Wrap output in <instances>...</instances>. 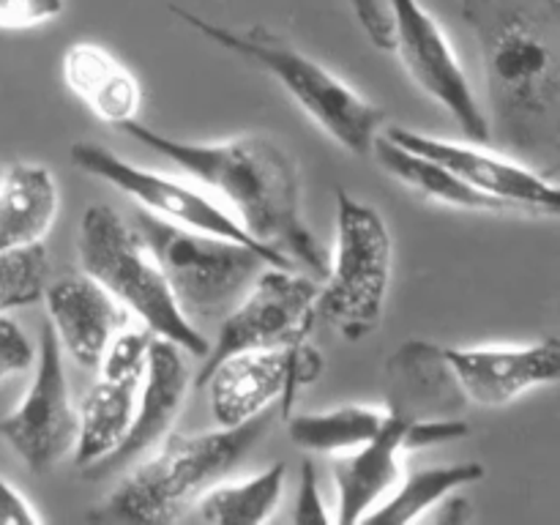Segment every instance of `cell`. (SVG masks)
Instances as JSON below:
<instances>
[{"label": "cell", "mask_w": 560, "mask_h": 525, "mask_svg": "<svg viewBox=\"0 0 560 525\" xmlns=\"http://www.w3.org/2000/svg\"><path fill=\"white\" fill-rule=\"evenodd\" d=\"M479 38L492 140L509 156L556 164L560 153V3L463 0Z\"/></svg>", "instance_id": "6da1fadb"}, {"label": "cell", "mask_w": 560, "mask_h": 525, "mask_svg": "<svg viewBox=\"0 0 560 525\" xmlns=\"http://www.w3.org/2000/svg\"><path fill=\"white\" fill-rule=\"evenodd\" d=\"M120 129L153 153H162L202 189L233 208L230 213L244 224L246 233L323 279L328 252L306 228L299 164L282 142L268 135H241L219 142L175 140L140 120H129Z\"/></svg>", "instance_id": "7a4b0ae2"}, {"label": "cell", "mask_w": 560, "mask_h": 525, "mask_svg": "<svg viewBox=\"0 0 560 525\" xmlns=\"http://www.w3.org/2000/svg\"><path fill=\"white\" fill-rule=\"evenodd\" d=\"M273 419L277 410L271 408L235 427L191 435L170 430L145 459L131 463L135 468L115 485L91 520L175 523L262 441Z\"/></svg>", "instance_id": "3957f363"}, {"label": "cell", "mask_w": 560, "mask_h": 525, "mask_svg": "<svg viewBox=\"0 0 560 525\" xmlns=\"http://www.w3.org/2000/svg\"><path fill=\"white\" fill-rule=\"evenodd\" d=\"M170 11L217 47L235 52L271 74L337 145H342L353 156H370L377 135L386 126V113L375 102L361 96L350 82L326 69L320 60L301 52L288 38L266 25L238 31V27L202 20L200 14L180 5H170Z\"/></svg>", "instance_id": "277c9868"}, {"label": "cell", "mask_w": 560, "mask_h": 525, "mask_svg": "<svg viewBox=\"0 0 560 525\" xmlns=\"http://www.w3.org/2000/svg\"><path fill=\"white\" fill-rule=\"evenodd\" d=\"M77 255L82 271L140 317L148 331L175 342L184 353L206 359L211 339L180 312L135 224L126 222L113 206L93 202L85 208L77 230Z\"/></svg>", "instance_id": "5b68a950"}, {"label": "cell", "mask_w": 560, "mask_h": 525, "mask_svg": "<svg viewBox=\"0 0 560 525\" xmlns=\"http://www.w3.org/2000/svg\"><path fill=\"white\" fill-rule=\"evenodd\" d=\"M135 230L162 268L175 304L195 326L222 320L262 266H271L255 246L180 228L142 208L135 211Z\"/></svg>", "instance_id": "8992f818"}, {"label": "cell", "mask_w": 560, "mask_h": 525, "mask_svg": "<svg viewBox=\"0 0 560 525\" xmlns=\"http://www.w3.org/2000/svg\"><path fill=\"white\" fill-rule=\"evenodd\" d=\"M394 268V241L386 219L370 202L337 191L334 255L317 290V320L350 342L370 337L383 320Z\"/></svg>", "instance_id": "52a82bcc"}, {"label": "cell", "mask_w": 560, "mask_h": 525, "mask_svg": "<svg viewBox=\"0 0 560 525\" xmlns=\"http://www.w3.org/2000/svg\"><path fill=\"white\" fill-rule=\"evenodd\" d=\"M317 277L301 268L262 266L244 299L219 320L195 386L200 388L219 361L241 350H284L310 342L317 323Z\"/></svg>", "instance_id": "ba28073f"}, {"label": "cell", "mask_w": 560, "mask_h": 525, "mask_svg": "<svg viewBox=\"0 0 560 525\" xmlns=\"http://www.w3.org/2000/svg\"><path fill=\"white\" fill-rule=\"evenodd\" d=\"M69 159L77 170L104 180L113 189L124 191L142 211L153 213V217L167 219V222L180 224V228H191L200 230V233L222 235V238L255 246V249H260L268 257L271 266L299 268L288 255H282L279 249H273V246L262 244L255 235L246 233L244 224L228 208L219 206L206 191L195 189L186 180L170 178V175L156 173V170L140 167V164L129 162V159H120L107 145H98V142L88 140L71 142Z\"/></svg>", "instance_id": "9c48e42d"}, {"label": "cell", "mask_w": 560, "mask_h": 525, "mask_svg": "<svg viewBox=\"0 0 560 525\" xmlns=\"http://www.w3.org/2000/svg\"><path fill=\"white\" fill-rule=\"evenodd\" d=\"M388 16L394 33L392 52L399 55L410 80L452 115L465 140L479 145L492 142L487 109L435 14L427 11L421 0H388Z\"/></svg>", "instance_id": "30bf717a"}, {"label": "cell", "mask_w": 560, "mask_h": 525, "mask_svg": "<svg viewBox=\"0 0 560 525\" xmlns=\"http://www.w3.org/2000/svg\"><path fill=\"white\" fill-rule=\"evenodd\" d=\"M323 364L326 361L310 342L284 350H241L219 361L200 388H208L219 427L244 424L271 408L288 419L299 392L320 377Z\"/></svg>", "instance_id": "8fae6325"}, {"label": "cell", "mask_w": 560, "mask_h": 525, "mask_svg": "<svg viewBox=\"0 0 560 525\" xmlns=\"http://www.w3.org/2000/svg\"><path fill=\"white\" fill-rule=\"evenodd\" d=\"M33 364L36 372L25 397L0 419V438L31 474H47L66 454L74 452L80 430V413L63 370V348L49 320L42 323Z\"/></svg>", "instance_id": "7c38bea8"}, {"label": "cell", "mask_w": 560, "mask_h": 525, "mask_svg": "<svg viewBox=\"0 0 560 525\" xmlns=\"http://www.w3.org/2000/svg\"><path fill=\"white\" fill-rule=\"evenodd\" d=\"M381 135L413 151L419 156L443 164L463 184L474 186L487 197H495L506 208H523V211L541 213V217H558L560 191L552 178L539 173V167L525 164L523 159L509 153L487 151L479 142H454L441 137L421 135V131L402 129V126H383Z\"/></svg>", "instance_id": "4fadbf2b"}, {"label": "cell", "mask_w": 560, "mask_h": 525, "mask_svg": "<svg viewBox=\"0 0 560 525\" xmlns=\"http://www.w3.org/2000/svg\"><path fill=\"white\" fill-rule=\"evenodd\" d=\"M468 405L503 408L534 388L552 386L560 377V342L556 337L528 345H479L443 348Z\"/></svg>", "instance_id": "5bb4252c"}, {"label": "cell", "mask_w": 560, "mask_h": 525, "mask_svg": "<svg viewBox=\"0 0 560 525\" xmlns=\"http://www.w3.org/2000/svg\"><path fill=\"white\" fill-rule=\"evenodd\" d=\"M186 397H189L186 353L175 342L153 334L151 348H148L145 375H142L140 394H137V408L129 432H126V438L113 454L80 468L82 479H107V476L129 468L142 454L151 452L173 430L175 419L184 410Z\"/></svg>", "instance_id": "9a60e30c"}, {"label": "cell", "mask_w": 560, "mask_h": 525, "mask_svg": "<svg viewBox=\"0 0 560 525\" xmlns=\"http://www.w3.org/2000/svg\"><path fill=\"white\" fill-rule=\"evenodd\" d=\"M42 299L60 348L88 370H96L109 339L129 326L131 312L85 271L47 282Z\"/></svg>", "instance_id": "2e32d148"}, {"label": "cell", "mask_w": 560, "mask_h": 525, "mask_svg": "<svg viewBox=\"0 0 560 525\" xmlns=\"http://www.w3.org/2000/svg\"><path fill=\"white\" fill-rule=\"evenodd\" d=\"M405 427H408V419L388 410L386 424L372 441L334 457V479H337L339 495L337 514H334L337 523H361L364 514L375 509L402 479V457L408 454Z\"/></svg>", "instance_id": "e0dca14e"}, {"label": "cell", "mask_w": 560, "mask_h": 525, "mask_svg": "<svg viewBox=\"0 0 560 525\" xmlns=\"http://www.w3.org/2000/svg\"><path fill=\"white\" fill-rule=\"evenodd\" d=\"M386 370V408L392 413L405 419H430V416H459L468 408L448 370L443 345L424 342V339L402 342L388 359Z\"/></svg>", "instance_id": "ac0fdd59"}, {"label": "cell", "mask_w": 560, "mask_h": 525, "mask_svg": "<svg viewBox=\"0 0 560 525\" xmlns=\"http://www.w3.org/2000/svg\"><path fill=\"white\" fill-rule=\"evenodd\" d=\"M63 80L69 91L109 126L137 120L142 91L129 66L96 42H74L63 52Z\"/></svg>", "instance_id": "d6986e66"}, {"label": "cell", "mask_w": 560, "mask_h": 525, "mask_svg": "<svg viewBox=\"0 0 560 525\" xmlns=\"http://www.w3.org/2000/svg\"><path fill=\"white\" fill-rule=\"evenodd\" d=\"M58 211L55 175L44 164L14 162L0 178V249L42 244Z\"/></svg>", "instance_id": "ffe728a7"}, {"label": "cell", "mask_w": 560, "mask_h": 525, "mask_svg": "<svg viewBox=\"0 0 560 525\" xmlns=\"http://www.w3.org/2000/svg\"><path fill=\"white\" fill-rule=\"evenodd\" d=\"M142 381H115V377H98L88 394L82 397L80 430H77L74 459L77 468L104 459L120 446L135 419L137 394Z\"/></svg>", "instance_id": "44dd1931"}, {"label": "cell", "mask_w": 560, "mask_h": 525, "mask_svg": "<svg viewBox=\"0 0 560 525\" xmlns=\"http://www.w3.org/2000/svg\"><path fill=\"white\" fill-rule=\"evenodd\" d=\"M372 156L377 159L383 170L388 175L405 184L408 189H413L416 195L427 197L432 202H441V206L459 208V211H503V202H498L495 197H487L481 191H476L474 186L463 184L457 175L448 173L443 164L432 162V159L419 156L413 151H405L402 145L388 140L386 135H377L375 145H372Z\"/></svg>", "instance_id": "7402d4cb"}, {"label": "cell", "mask_w": 560, "mask_h": 525, "mask_svg": "<svg viewBox=\"0 0 560 525\" xmlns=\"http://www.w3.org/2000/svg\"><path fill=\"white\" fill-rule=\"evenodd\" d=\"M485 465L468 459V463L435 465V468H421L405 476L394 485L388 498H383L375 509L364 514L361 523H386L405 525L424 520L430 509H435L448 492L463 490V487L476 485L485 479Z\"/></svg>", "instance_id": "603a6c76"}, {"label": "cell", "mask_w": 560, "mask_h": 525, "mask_svg": "<svg viewBox=\"0 0 560 525\" xmlns=\"http://www.w3.org/2000/svg\"><path fill=\"white\" fill-rule=\"evenodd\" d=\"M288 485V463H273L260 474L222 485L217 481L197 498V520L213 525H260L268 523Z\"/></svg>", "instance_id": "cb8c5ba5"}, {"label": "cell", "mask_w": 560, "mask_h": 525, "mask_svg": "<svg viewBox=\"0 0 560 525\" xmlns=\"http://www.w3.org/2000/svg\"><path fill=\"white\" fill-rule=\"evenodd\" d=\"M388 419L386 408L342 405L323 413H290L288 435L299 448L312 454H345L372 441Z\"/></svg>", "instance_id": "d4e9b609"}, {"label": "cell", "mask_w": 560, "mask_h": 525, "mask_svg": "<svg viewBox=\"0 0 560 525\" xmlns=\"http://www.w3.org/2000/svg\"><path fill=\"white\" fill-rule=\"evenodd\" d=\"M49 282L47 246L0 249V312L36 304Z\"/></svg>", "instance_id": "484cf974"}, {"label": "cell", "mask_w": 560, "mask_h": 525, "mask_svg": "<svg viewBox=\"0 0 560 525\" xmlns=\"http://www.w3.org/2000/svg\"><path fill=\"white\" fill-rule=\"evenodd\" d=\"M153 334L142 328H120L109 339L102 361L96 370H102V377H115V381H142L148 364V348H151Z\"/></svg>", "instance_id": "4316f807"}, {"label": "cell", "mask_w": 560, "mask_h": 525, "mask_svg": "<svg viewBox=\"0 0 560 525\" xmlns=\"http://www.w3.org/2000/svg\"><path fill=\"white\" fill-rule=\"evenodd\" d=\"M470 435V424L463 416H430V419H408L405 427V452L441 446Z\"/></svg>", "instance_id": "83f0119b"}, {"label": "cell", "mask_w": 560, "mask_h": 525, "mask_svg": "<svg viewBox=\"0 0 560 525\" xmlns=\"http://www.w3.org/2000/svg\"><path fill=\"white\" fill-rule=\"evenodd\" d=\"M36 361V348L22 331L20 323L0 312V383L11 375L31 370Z\"/></svg>", "instance_id": "f1b7e54d"}, {"label": "cell", "mask_w": 560, "mask_h": 525, "mask_svg": "<svg viewBox=\"0 0 560 525\" xmlns=\"http://www.w3.org/2000/svg\"><path fill=\"white\" fill-rule=\"evenodd\" d=\"M66 0H0V27L27 31L63 14Z\"/></svg>", "instance_id": "f546056e"}, {"label": "cell", "mask_w": 560, "mask_h": 525, "mask_svg": "<svg viewBox=\"0 0 560 525\" xmlns=\"http://www.w3.org/2000/svg\"><path fill=\"white\" fill-rule=\"evenodd\" d=\"M293 520L301 525H328L334 514H328L326 501L320 495V485H317V468L312 459L301 463L299 476V495H295Z\"/></svg>", "instance_id": "4dcf8cb0"}, {"label": "cell", "mask_w": 560, "mask_h": 525, "mask_svg": "<svg viewBox=\"0 0 560 525\" xmlns=\"http://www.w3.org/2000/svg\"><path fill=\"white\" fill-rule=\"evenodd\" d=\"M350 9V14L355 16V22L361 25V31L366 33L372 44L377 49H386L392 52L394 47V33H392V16H388L386 5L381 0H345Z\"/></svg>", "instance_id": "1f68e13d"}, {"label": "cell", "mask_w": 560, "mask_h": 525, "mask_svg": "<svg viewBox=\"0 0 560 525\" xmlns=\"http://www.w3.org/2000/svg\"><path fill=\"white\" fill-rule=\"evenodd\" d=\"M44 517L31 501L0 474V525H42Z\"/></svg>", "instance_id": "d6a6232c"}, {"label": "cell", "mask_w": 560, "mask_h": 525, "mask_svg": "<svg viewBox=\"0 0 560 525\" xmlns=\"http://www.w3.org/2000/svg\"><path fill=\"white\" fill-rule=\"evenodd\" d=\"M438 514L432 520L435 523H448V525H463L468 523L470 517H474V509H470V503L465 501L463 495H459V490L448 492L446 498H443L441 503H438Z\"/></svg>", "instance_id": "836d02e7"}]
</instances>
